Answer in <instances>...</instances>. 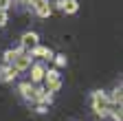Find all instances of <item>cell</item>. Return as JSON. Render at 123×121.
Returning a JSON list of instances; mask_svg holds the SVG:
<instances>
[{
	"label": "cell",
	"mask_w": 123,
	"mask_h": 121,
	"mask_svg": "<svg viewBox=\"0 0 123 121\" xmlns=\"http://www.w3.org/2000/svg\"><path fill=\"white\" fill-rule=\"evenodd\" d=\"M46 75V70H44V66H33V70H31V82H40L42 77Z\"/></svg>",
	"instance_id": "cell-7"
},
{
	"label": "cell",
	"mask_w": 123,
	"mask_h": 121,
	"mask_svg": "<svg viewBox=\"0 0 123 121\" xmlns=\"http://www.w3.org/2000/svg\"><path fill=\"white\" fill-rule=\"evenodd\" d=\"M15 55H18V51H7V53H5V62L11 64L13 59H15Z\"/></svg>",
	"instance_id": "cell-11"
},
{
	"label": "cell",
	"mask_w": 123,
	"mask_h": 121,
	"mask_svg": "<svg viewBox=\"0 0 123 121\" xmlns=\"http://www.w3.org/2000/svg\"><path fill=\"white\" fill-rule=\"evenodd\" d=\"M33 55H37V57H49V59H53V53H51L49 49H44V46H35V49H33Z\"/></svg>",
	"instance_id": "cell-9"
},
{
	"label": "cell",
	"mask_w": 123,
	"mask_h": 121,
	"mask_svg": "<svg viewBox=\"0 0 123 121\" xmlns=\"http://www.w3.org/2000/svg\"><path fill=\"white\" fill-rule=\"evenodd\" d=\"M20 93H22L24 99H31V97H33V86H31V84H22L20 86Z\"/></svg>",
	"instance_id": "cell-10"
},
{
	"label": "cell",
	"mask_w": 123,
	"mask_h": 121,
	"mask_svg": "<svg viewBox=\"0 0 123 121\" xmlns=\"http://www.w3.org/2000/svg\"><path fill=\"white\" fill-rule=\"evenodd\" d=\"M29 66H31V53H20L18 51V55H15V59H13V68L20 73V70H24Z\"/></svg>",
	"instance_id": "cell-2"
},
{
	"label": "cell",
	"mask_w": 123,
	"mask_h": 121,
	"mask_svg": "<svg viewBox=\"0 0 123 121\" xmlns=\"http://www.w3.org/2000/svg\"><path fill=\"white\" fill-rule=\"evenodd\" d=\"M33 7H35V11H37V16H42V18H49V16H51V7H49L46 0H35Z\"/></svg>",
	"instance_id": "cell-5"
},
{
	"label": "cell",
	"mask_w": 123,
	"mask_h": 121,
	"mask_svg": "<svg viewBox=\"0 0 123 121\" xmlns=\"http://www.w3.org/2000/svg\"><path fill=\"white\" fill-rule=\"evenodd\" d=\"M62 9H64V13H75L79 9V5H77V0H64V2H62Z\"/></svg>",
	"instance_id": "cell-8"
},
{
	"label": "cell",
	"mask_w": 123,
	"mask_h": 121,
	"mask_svg": "<svg viewBox=\"0 0 123 121\" xmlns=\"http://www.w3.org/2000/svg\"><path fill=\"white\" fill-rule=\"evenodd\" d=\"M37 46V35L35 33H24L22 35V49H24V53H31Z\"/></svg>",
	"instance_id": "cell-4"
},
{
	"label": "cell",
	"mask_w": 123,
	"mask_h": 121,
	"mask_svg": "<svg viewBox=\"0 0 123 121\" xmlns=\"http://www.w3.org/2000/svg\"><path fill=\"white\" fill-rule=\"evenodd\" d=\"M7 22V11H0V26Z\"/></svg>",
	"instance_id": "cell-13"
},
{
	"label": "cell",
	"mask_w": 123,
	"mask_h": 121,
	"mask_svg": "<svg viewBox=\"0 0 123 121\" xmlns=\"http://www.w3.org/2000/svg\"><path fill=\"white\" fill-rule=\"evenodd\" d=\"M15 75H18V70H15L13 66H9V68H0V82H9V79H13Z\"/></svg>",
	"instance_id": "cell-6"
},
{
	"label": "cell",
	"mask_w": 123,
	"mask_h": 121,
	"mask_svg": "<svg viewBox=\"0 0 123 121\" xmlns=\"http://www.w3.org/2000/svg\"><path fill=\"white\" fill-rule=\"evenodd\" d=\"M46 82H49V90H46V93H55V90H59V86H62L57 70H49L46 73Z\"/></svg>",
	"instance_id": "cell-3"
},
{
	"label": "cell",
	"mask_w": 123,
	"mask_h": 121,
	"mask_svg": "<svg viewBox=\"0 0 123 121\" xmlns=\"http://www.w3.org/2000/svg\"><path fill=\"white\" fill-rule=\"evenodd\" d=\"M55 64H57V66H64V64H66V57H64V55H57V57H55Z\"/></svg>",
	"instance_id": "cell-12"
},
{
	"label": "cell",
	"mask_w": 123,
	"mask_h": 121,
	"mask_svg": "<svg viewBox=\"0 0 123 121\" xmlns=\"http://www.w3.org/2000/svg\"><path fill=\"white\" fill-rule=\"evenodd\" d=\"M110 99H108L103 93H95V95H92V108H95L99 115H105L108 110H110Z\"/></svg>",
	"instance_id": "cell-1"
}]
</instances>
